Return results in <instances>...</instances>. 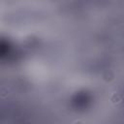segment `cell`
Masks as SVG:
<instances>
[{"label":"cell","mask_w":124,"mask_h":124,"mask_svg":"<svg viewBox=\"0 0 124 124\" xmlns=\"http://www.w3.org/2000/svg\"><path fill=\"white\" fill-rule=\"evenodd\" d=\"M111 101L113 103H117V102L121 101V97H120V95L116 94V93H114V94L112 95V97H111Z\"/></svg>","instance_id":"cell-1"},{"label":"cell","mask_w":124,"mask_h":124,"mask_svg":"<svg viewBox=\"0 0 124 124\" xmlns=\"http://www.w3.org/2000/svg\"><path fill=\"white\" fill-rule=\"evenodd\" d=\"M73 124H83V121L81 120V119H77V120H75L73 122Z\"/></svg>","instance_id":"cell-2"}]
</instances>
